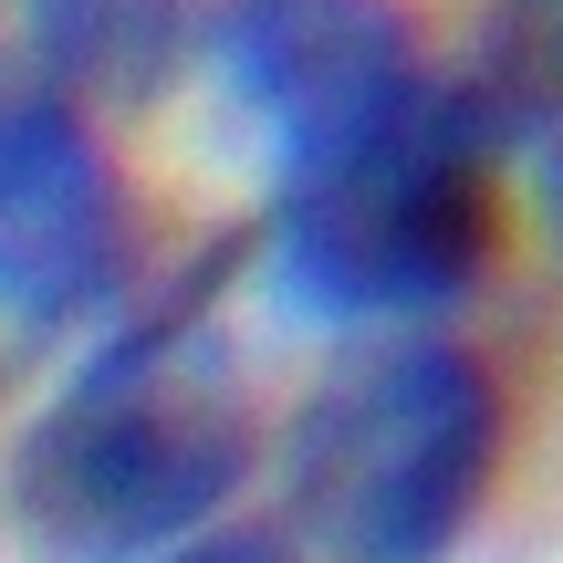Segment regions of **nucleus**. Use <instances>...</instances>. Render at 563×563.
Wrapping results in <instances>:
<instances>
[{
    "instance_id": "obj_6",
    "label": "nucleus",
    "mask_w": 563,
    "mask_h": 563,
    "mask_svg": "<svg viewBox=\"0 0 563 563\" xmlns=\"http://www.w3.org/2000/svg\"><path fill=\"white\" fill-rule=\"evenodd\" d=\"M21 42L84 104H157L199 42V0H21Z\"/></svg>"
},
{
    "instance_id": "obj_1",
    "label": "nucleus",
    "mask_w": 563,
    "mask_h": 563,
    "mask_svg": "<svg viewBox=\"0 0 563 563\" xmlns=\"http://www.w3.org/2000/svg\"><path fill=\"white\" fill-rule=\"evenodd\" d=\"M220 262L125 302L95 355L21 418V439L0 449L11 563H167L251 490L272 418L251 355L209 313Z\"/></svg>"
},
{
    "instance_id": "obj_4",
    "label": "nucleus",
    "mask_w": 563,
    "mask_h": 563,
    "mask_svg": "<svg viewBox=\"0 0 563 563\" xmlns=\"http://www.w3.org/2000/svg\"><path fill=\"white\" fill-rule=\"evenodd\" d=\"M136 292V199L74 84L0 63V334L63 344Z\"/></svg>"
},
{
    "instance_id": "obj_5",
    "label": "nucleus",
    "mask_w": 563,
    "mask_h": 563,
    "mask_svg": "<svg viewBox=\"0 0 563 563\" xmlns=\"http://www.w3.org/2000/svg\"><path fill=\"white\" fill-rule=\"evenodd\" d=\"M209 63H220L241 125L272 146V167L313 157V146L397 115L418 84H439L407 0H220Z\"/></svg>"
},
{
    "instance_id": "obj_8",
    "label": "nucleus",
    "mask_w": 563,
    "mask_h": 563,
    "mask_svg": "<svg viewBox=\"0 0 563 563\" xmlns=\"http://www.w3.org/2000/svg\"><path fill=\"white\" fill-rule=\"evenodd\" d=\"M167 563H313V553L292 532H199V543H178Z\"/></svg>"
},
{
    "instance_id": "obj_9",
    "label": "nucleus",
    "mask_w": 563,
    "mask_h": 563,
    "mask_svg": "<svg viewBox=\"0 0 563 563\" xmlns=\"http://www.w3.org/2000/svg\"><path fill=\"white\" fill-rule=\"evenodd\" d=\"M543 220H553V251H563V136H553V167H543Z\"/></svg>"
},
{
    "instance_id": "obj_7",
    "label": "nucleus",
    "mask_w": 563,
    "mask_h": 563,
    "mask_svg": "<svg viewBox=\"0 0 563 563\" xmlns=\"http://www.w3.org/2000/svg\"><path fill=\"white\" fill-rule=\"evenodd\" d=\"M470 95L501 115V136H563V0H490Z\"/></svg>"
},
{
    "instance_id": "obj_2",
    "label": "nucleus",
    "mask_w": 563,
    "mask_h": 563,
    "mask_svg": "<svg viewBox=\"0 0 563 563\" xmlns=\"http://www.w3.org/2000/svg\"><path fill=\"white\" fill-rule=\"evenodd\" d=\"M501 115L470 84H418L397 115L272 167L262 282L302 323H428L501 262Z\"/></svg>"
},
{
    "instance_id": "obj_3",
    "label": "nucleus",
    "mask_w": 563,
    "mask_h": 563,
    "mask_svg": "<svg viewBox=\"0 0 563 563\" xmlns=\"http://www.w3.org/2000/svg\"><path fill=\"white\" fill-rule=\"evenodd\" d=\"M501 449L511 397L470 344H355L282 428V532L313 563H449L501 490Z\"/></svg>"
}]
</instances>
